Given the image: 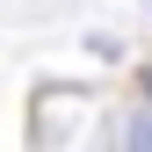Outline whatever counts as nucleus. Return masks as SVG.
<instances>
[{"instance_id": "f257e3e1", "label": "nucleus", "mask_w": 152, "mask_h": 152, "mask_svg": "<svg viewBox=\"0 0 152 152\" xmlns=\"http://www.w3.org/2000/svg\"><path fill=\"white\" fill-rule=\"evenodd\" d=\"M123 145H130V152H152V102H145L130 123H123Z\"/></svg>"}, {"instance_id": "f03ea898", "label": "nucleus", "mask_w": 152, "mask_h": 152, "mask_svg": "<svg viewBox=\"0 0 152 152\" xmlns=\"http://www.w3.org/2000/svg\"><path fill=\"white\" fill-rule=\"evenodd\" d=\"M138 94H145V102H152V65H145V80H138Z\"/></svg>"}]
</instances>
